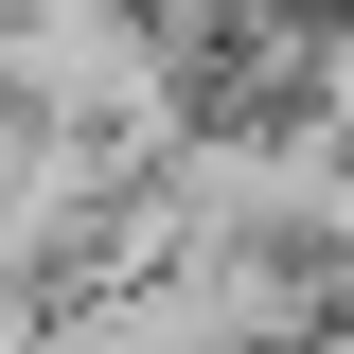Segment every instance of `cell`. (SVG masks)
I'll return each instance as SVG.
<instances>
[{"label": "cell", "mask_w": 354, "mask_h": 354, "mask_svg": "<svg viewBox=\"0 0 354 354\" xmlns=\"http://www.w3.org/2000/svg\"><path fill=\"white\" fill-rule=\"evenodd\" d=\"M283 124H301L319 160H354V0H337V18H301V88H283Z\"/></svg>", "instance_id": "6da1fadb"}]
</instances>
